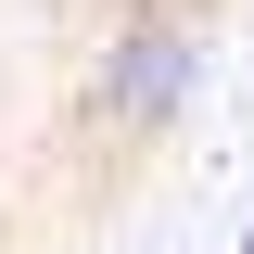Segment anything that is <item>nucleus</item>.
<instances>
[{"mask_svg": "<svg viewBox=\"0 0 254 254\" xmlns=\"http://www.w3.org/2000/svg\"><path fill=\"white\" fill-rule=\"evenodd\" d=\"M203 0H115V38L89 51V76H76V140L89 153H153L165 127L190 115V89H203V26H190Z\"/></svg>", "mask_w": 254, "mask_h": 254, "instance_id": "1", "label": "nucleus"}]
</instances>
